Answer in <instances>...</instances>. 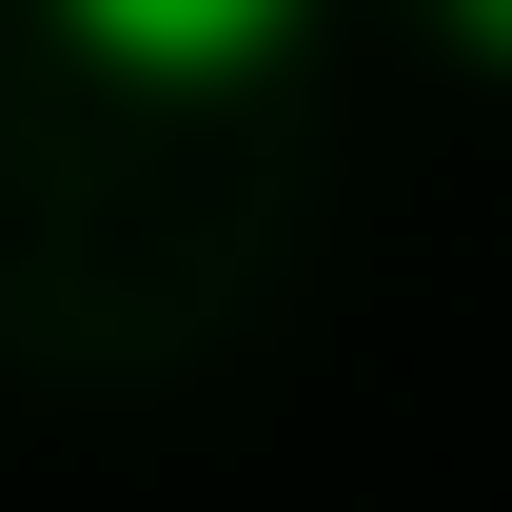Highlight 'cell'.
<instances>
[{"mask_svg":"<svg viewBox=\"0 0 512 512\" xmlns=\"http://www.w3.org/2000/svg\"><path fill=\"white\" fill-rule=\"evenodd\" d=\"M60 40L99 79H158V99H197V79H256L276 40H296V0H60Z\"/></svg>","mask_w":512,"mask_h":512,"instance_id":"cell-1","label":"cell"},{"mask_svg":"<svg viewBox=\"0 0 512 512\" xmlns=\"http://www.w3.org/2000/svg\"><path fill=\"white\" fill-rule=\"evenodd\" d=\"M453 40H473V60H512V0H453Z\"/></svg>","mask_w":512,"mask_h":512,"instance_id":"cell-2","label":"cell"}]
</instances>
